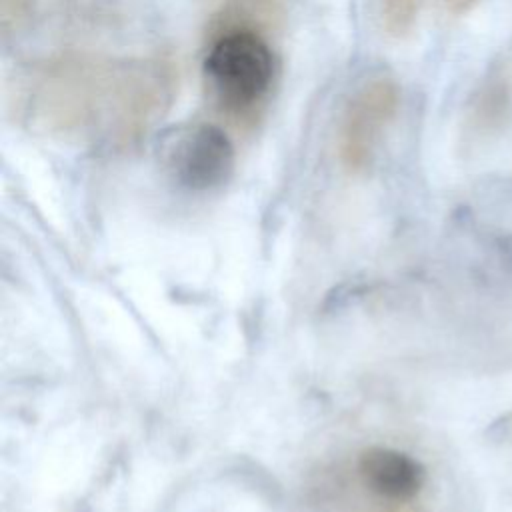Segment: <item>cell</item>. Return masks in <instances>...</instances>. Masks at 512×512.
Wrapping results in <instances>:
<instances>
[{
    "label": "cell",
    "mask_w": 512,
    "mask_h": 512,
    "mask_svg": "<svg viewBox=\"0 0 512 512\" xmlns=\"http://www.w3.org/2000/svg\"><path fill=\"white\" fill-rule=\"evenodd\" d=\"M114 68L88 56H60L32 78V116L58 132H76L110 106Z\"/></svg>",
    "instance_id": "6da1fadb"
},
{
    "label": "cell",
    "mask_w": 512,
    "mask_h": 512,
    "mask_svg": "<svg viewBox=\"0 0 512 512\" xmlns=\"http://www.w3.org/2000/svg\"><path fill=\"white\" fill-rule=\"evenodd\" d=\"M204 74L220 108L234 120L248 122L270 92L274 56L256 30L230 28L212 42Z\"/></svg>",
    "instance_id": "7a4b0ae2"
},
{
    "label": "cell",
    "mask_w": 512,
    "mask_h": 512,
    "mask_svg": "<svg viewBox=\"0 0 512 512\" xmlns=\"http://www.w3.org/2000/svg\"><path fill=\"white\" fill-rule=\"evenodd\" d=\"M174 70L164 58H142L114 70L108 118L122 142L142 136L170 106Z\"/></svg>",
    "instance_id": "3957f363"
},
{
    "label": "cell",
    "mask_w": 512,
    "mask_h": 512,
    "mask_svg": "<svg viewBox=\"0 0 512 512\" xmlns=\"http://www.w3.org/2000/svg\"><path fill=\"white\" fill-rule=\"evenodd\" d=\"M398 104L400 88L386 76L370 78L354 92L336 130V152L346 170L360 172L370 164L376 138L396 116Z\"/></svg>",
    "instance_id": "277c9868"
},
{
    "label": "cell",
    "mask_w": 512,
    "mask_h": 512,
    "mask_svg": "<svg viewBox=\"0 0 512 512\" xmlns=\"http://www.w3.org/2000/svg\"><path fill=\"white\" fill-rule=\"evenodd\" d=\"M164 158L176 180L190 190H212L234 170L228 134L210 122L184 124L166 134Z\"/></svg>",
    "instance_id": "5b68a950"
},
{
    "label": "cell",
    "mask_w": 512,
    "mask_h": 512,
    "mask_svg": "<svg viewBox=\"0 0 512 512\" xmlns=\"http://www.w3.org/2000/svg\"><path fill=\"white\" fill-rule=\"evenodd\" d=\"M366 486L388 500H410L424 484V468L412 456L392 448H368L360 456Z\"/></svg>",
    "instance_id": "8992f818"
},
{
    "label": "cell",
    "mask_w": 512,
    "mask_h": 512,
    "mask_svg": "<svg viewBox=\"0 0 512 512\" xmlns=\"http://www.w3.org/2000/svg\"><path fill=\"white\" fill-rule=\"evenodd\" d=\"M510 116V90L502 82H494L482 90L474 106V124L484 130H500Z\"/></svg>",
    "instance_id": "52a82bcc"
},
{
    "label": "cell",
    "mask_w": 512,
    "mask_h": 512,
    "mask_svg": "<svg viewBox=\"0 0 512 512\" xmlns=\"http://www.w3.org/2000/svg\"><path fill=\"white\" fill-rule=\"evenodd\" d=\"M420 0H382V30L392 38H404L416 24Z\"/></svg>",
    "instance_id": "ba28073f"
},
{
    "label": "cell",
    "mask_w": 512,
    "mask_h": 512,
    "mask_svg": "<svg viewBox=\"0 0 512 512\" xmlns=\"http://www.w3.org/2000/svg\"><path fill=\"white\" fill-rule=\"evenodd\" d=\"M32 10V0H0V22L6 32L20 28Z\"/></svg>",
    "instance_id": "9c48e42d"
},
{
    "label": "cell",
    "mask_w": 512,
    "mask_h": 512,
    "mask_svg": "<svg viewBox=\"0 0 512 512\" xmlns=\"http://www.w3.org/2000/svg\"><path fill=\"white\" fill-rule=\"evenodd\" d=\"M440 4L450 14H466L476 4V0H440Z\"/></svg>",
    "instance_id": "30bf717a"
}]
</instances>
